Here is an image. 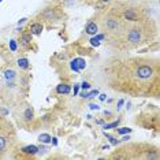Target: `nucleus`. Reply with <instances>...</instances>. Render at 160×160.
Segmentation results:
<instances>
[{"instance_id": "bb28decb", "label": "nucleus", "mask_w": 160, "mask_h": 160, "mask_svg": "<svg viewBox=\"0 0 160 160\" xmlns=\"http://www.w3.org/2000/svg\"><path fill=\"white\" fill-rule=\"evenodd\" d=\"M0 2H2V0H0Z\"/></svg>"}, {"instance_id": "1a4fd4ad", "label": "nucleus", "mask_w": 160, "mask_h": 160, "mask_svg": "<svg viewBox=\"0 0 160 160\" xmlns=\"http://www.w3.org/2000/svg\"><path fill=\"white\" fill-rule=\"evenodd\" d=\"M22 152H25V153H30V155H36L38 152V148L34 145H30V146H25V148H22Z\"/></svg>"}, {"instance_id": "393cba45", "label": "nucleus", "mask_w": 160, "mask_h": 160, "mask_svg": "<svg viewBox=\"0 0 160 160\" xmlns=\"http://www.w3.org/2000/svg\"><path fill=\"white\" fill-rule=\"evenodd\" d=\"M122 104H123V100H120V101H119V103H118V108H119V107H120V106H122Z\"/></svg>"}, {"instance_id": "5701e85b", "label": "nucleus", "mask_w": 160, "mask_h": 160, "mask_svg": "<svg viewBox=\"0 0 160 160\" xmlns=\"http://www.w3.org/2000/svg\"><path fill=\"white\" fill-rule=\"evenodd\" d=\"M100 100H106V94H100Z\"/></svg>"}, {"instance_id": "0eeeda50", "label": "nucleus", "mask_w": 160, "mask_h": 160, "mask_svg": "<svg viewBox=\"0 0 160 160\" xmlns=\"http://www.w3.org/2000/svg\"><path fill=\"white\" fill-rule=\"evenodd\" d=\"M56 92L59 94H67V93H70V86L69 85H66V83H60V85H57V88H56Z\"/></svg>"}, {"instance_id": "9d476101", "label": "nucleus", "mask_w": 160, "mask_h": 160, "mask_svg": "<svg viewBox=\"0 0 160 160\" xmlns=\"http://www.w3.org/2000/svg\"><path fill=\"white\" fill-rule=\"evenodd\" d=\"M23 119H25V120H31V119H33V109H31L30 107L25 109V112H23Z\"/></svg>"}, {"instance_id": "6ab92c4d", "label": "nucleus", "mask_w": 160, "mask_h": 160, "mask_svg": "<svg viewBox=\"0 0 160 160\" xmlns=\"http://www.w3.org/2000/svg\"><path fill=\"white\" fill-rule=\"evenodd\" d=\"M10 48H11V51H17V43H15V40L10 41Z\"/></svg>"}, {"instance_id": "ddd939ff", "label": "nucleus", "mask_w": 160, "mask_h": 160, "mask_svg": "<svg viewBox=\"0 0 160 160\" xmlns=\"http://www.w3.org/2000/svg\"><path fill=\"white\" fill-rule=\"evenodd\" d=\"M18 66H19L21 69L26 70L29 67V60L25 59V57H23V59H19V60H18Z\"/></svg>"}, {"instance_id": "dca6fc26", "label": "nucleus", "mask_w": 160, "mask_h": 160, "mask_svg": "<svg viewBox=\"0 0 160 160\" xmlns=\"http://www.w3.org/2000/svg\"><path fill=\"white\" fill-rule=\"evenodd\" d=\"M130 132H132V130L127 129V127H122V129L118 130V133H119V134H126V133H130Z\"/></svg>"}, {"instance_id": "a211bd4d", "label": "nucleus", "mask_w": 160, "mask_h": 160, "mask_svg": "<svg viewBox=\"0 0 160 160\" xmlns=\"http://www.w3.org/2000/svg\"><path fill=\"white\" fill-rule=\"evenodd\" d=\"M97 94H99V92H97V90H92L90 93H88V96H86V97H89V99H93V97H96Z\"/></svg>"}, {"instance_id": "4be33fe9", "label": "nucleus", "mask_w": 160, "mask_h": 160, "mask_svg": "<svg viewBox=\"0 0 160 160\" xmlns=\"http://www.w3.org/2000/svg\"><path fill=\"white\" fill-rule=\"evenodd\" d=\"M90 109H99V106H96V104H90Z\"/></svg>"}, {"instance_id": "aec40b11", "label": "nucleus", "mask_w": 160, "mask_h": 160, "mask_svg": "<svg viewBox=\"0 0 160 160\" xmlns=\"http://www.w3.org/2000/svg\"><path fill=\"white\" fill-rule=\"evenodd\" d=\"M90 44H92V45H96V47H97L100 43H99V40H97V38L94 37V38H92V40H90Z\"/></svg>"}, {"instance_id": "b1692460", "label": "nucleus", "mask_w": 160, "mask_h": 160, "mask_svg": "<svg viewBox=\"0 0 160 160\" xmlns=\"http://www.w3.org/2000/svg\"><path fill=\"white\" fill-rule=\"evenodd\" d=\"M77 92H78V85H75V86H74V94L77 93Z\"/></svg>"}, {"instance_id": "f257e3e1", "label": "nucleus", "mask_w": 160, "mask_h": 160, "mask_svg": "<svg viewBox=\"0 0 160 160\" xmlns=\"http://www.w3.org/2000/svg\"><path fill=\"white\" fill-rule=\"evenodd\" d=\"M103 26H104V29H107L111 33H116V31L122 30V28H123L118 18H106L103 21Z\"/></svg>"}, {"instance_id": "7ed1b4c3", "label": "nucleus", "mask_w": 160, "mask_h": 160, "mask_svg": "<svg viewBox=\"0 0 160 160\" xmlns=\"http://www.w3.org/2000/svg\"><path fill=\"white\" fill-rule=\"evenodd\" d=\"M136 74H137V77L140 78V80H149V78L153 75V69H152L151 66L144 64V66L138 67L137 71H136Z\"/></svg>"}, {"instance_id": "4468645a", "label": "nucleus", "mask_w": 160, "mask_h": 160, "mask_svg": "<svg viewBox=\"0 0 160 160\" xmlns=\"http://www.w3.org/2000/svg\"><path fill=\"white\" fill-rule=\"evenodd\" d=\"M75 63H77V66H78V69H80V71L82 69H85V66H86L85 60H83V59H75Z\"/></svg>"}, {"instance_id": "9b49d317", "label": "nucleus", "mask_w": 160, "mask_h": 160, "mask_svg": "<svg viewBox=\"0 0 160 160\" xmlns=\"http://www.w3.org/2000/svg\"><path fill=\"white\" fill-rule=\"evenodd\" d=\"M30 41H31V33H26V34H23L22 38H21V43H22L23 45H28Z\"/></svg>"}, {"instance_id": "39448f33", "label": "nucleus", "mask_w": 160, "mask_h": 160, "mask_svg": "<svg viewBox=\"0 0 160 160\" xmlns=\"http://www.w3.org/2000/svg\"><path fill=\"white\" fill-rule=\"evenodd\" d=\"M125 18L129 21H138V12L134 8H129L125 11Z\"/></svg>"}, {"instance_id": "20e7f679", "label": "nucleus", "mask_w": 160, "mask_h": 160, "mask_svg": "<svg viewBox=\"0 0 160 160\" xmlns=\"http://www.w3.org/2000/svg\"><path fill=\"white\" fill-rule=\"evenodd\" d=\"M7 146H8V137L3 130H0V155L6 152Z\"/></svg>"}, {"instance_id": "a878e982", "label": "nucleus", "mask_w": 160, "mask_h": 160, "mask_svg": "<svg viewBox=\"0 0 160 160\" xmlns=\"http://www.w3.org/2000/svg\"><path fill=\"white\" fill-rule=\"evenodd\" d=\"M103 2H109V0H103Z\"/></svg>"}, {"instance_id": "f8f14e48", "label": "nucleus", "mask_w": 160, "mask_h": 160, "mask_svg": "<svg viewBox=\"0 0 160 160\" xmlns=\"http://www.w3.org/2000/svg\"><path fill=\"white\" fill-rule=\"evenodd\" d=\"M51 140H52V138H51V136H49V134H40V136H38V141L43 142V144H48Z\"/></svg>"}, {"instance_id": "f03ea898", "label": "nucleus", "mask_w": 160, "mask_h": 160, "mask_svg": "<svg viewBox=\"0 0 160 160\" xmlns=\"http://www.w3.org/2000/svg\"><path fill=\"white\" fill-rule=\"evenodd\" d=\"M127 41H129L132 45H137L142 41V31L138 28H133L132 30L127 33Z\"/></svg>"}, {"instance_id": "2eb2a0df", "label": "nucleus", "mask_w": 160, "mask_h": 160, "mask_svg": "<svg viewBox=\"0 0 160 160\" xmlns=\"http://www.w3.org/2000/svg\"><path fill=\"white\" fill-rule=\"evenodd\" d=\"M4 77H6V80H12V78L15 77V71H12V70H7L6 74H4Z\"/></svg>"}, {"instance_id": "423d86ee", "label": "nucleus", "mask_w": 160, "mask_h": 160, "mask_svg": "<svg viewBox=\"0 0 160 160\" xmlns=\"http://www.w3.org/2000/svg\"><path fill=\"white\" fill-rule=\"evenodd\" d=\"M85 30H86L88 34H96L97 30H99V26H97V23H96V22H89L88 25H86Z\"/></svg>"}, {"instance_id": "412c9836", "label": "nucleus", "mask_w": 160, "mask_h": 160, "mask_svg": "<svg viewBox=\"0 0 160 160\" xmlns=\"http://www.w3.org/2000/svg\"><path fill=\"white\" fill-rule=\"evenodd\" d=\"M81 88H82V89H90V83H89V82H82Z\"/></svg>"}, {"instance_id": "6e6552de", "label": "nucleus", "mask_w": 160, "mask_h": 160, "mask_svg": "<svg viewBox=\"0 0 160 160\" xmlns=\"http://www.w3.org/2000/svg\"><path fill=\"white\" fill-rule=\"evenodd\" d=\"M30 30H31V34H41V31H43V25H41V23H33Z\"/></svg>"}, {"instance_id": "f3484780", "label": "nucleus", "mask_w": 160, "mask_h": 160, "mask_svg": "<svg viewBox=\"0 0 160 160\" xmlns=\"http://www.w3.org/2000/svg\"><path fill=\"white\" fill-rule=\"evenodd\" d=\"M118 125H119V120H118V122H114V123H109V125H106V126H104V129H111V127H116Z\"/></svg>"}]
</instances>
